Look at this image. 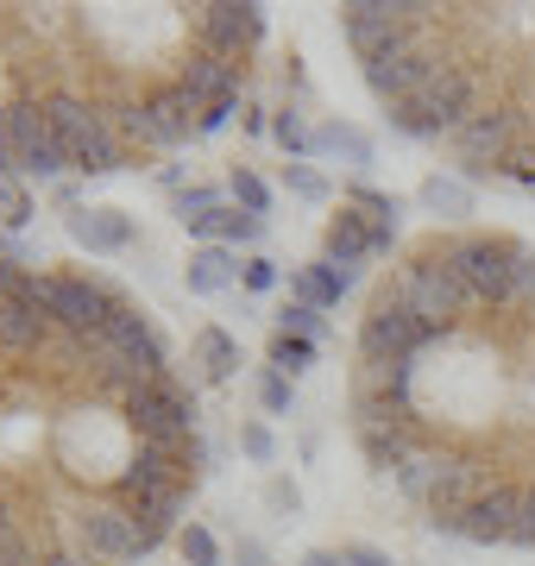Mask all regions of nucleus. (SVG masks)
<instances>
[{
	"instance_id": "f257e3e1",
	"label": "nucleus",
	"mask_w": 535,
	"mask_h": 566,
	"mask_svg": "<svg viewBox=\"0 0 535 566\" xmlns=\"http://www.w3.org/2000/svg\"><path fill=\"white\" fill-rule=\"evenodd\" d=\"M466 120H473V76L453 70V63H441V70L422 82V95L391 107V126L410 133V139H441V133L453 139Z\"/></svg>"
},
{
	"instance_id": "f03ea898",
	"label": "nucleus",
	"mask_w": 535,
	"mask_h": 566,
	"mask_svg": "<svg viewBox=\"0 0 535 566\" xmlns=\"http://www.w3.org/2000/svg\"><path fill=\"white\" fill-rule=\"evenodd\" d=\"M391 296L410 308L422 327H441V334L453 327V315H466V308H473L466 283H460V271L448 264V252H441V245H429V252H422V259H416L410 271L391 283Z\"/></svg>"
},
{
	"instance_id": "7ed1b4c3",
	"label": "nucleus",
	"mask_w": 535,
	"mask_h": 566,
	"mask_svg": "<svg viewBox=\"0 0 535 566\" xmlns=\"http://www.w3.org/2000/svg\"><path fill=\"white\" fill-rule=\"evenodd\" d=\"M441 252H448V264L460 271L466 296H473V308L511 303V271H516V259H523V245H516V240H497V233H466V240H441Z\"/></svg>"
},
{
	"instance_id": "20e7f679",
	"label": "nucleus",
	"mask_w": 535,
	"mask_h": 566,
	"mask_svg": "<svg viewBox=\"0 0 535 566\" xmlns=\"http://www.w3.org/2000/svg\"><path fill=\"white\" fill-rule=\"evenodd\" d=\"M44 114H51V126H57V139H63V151H70L76 170H88V177L120 170V139L107 133V120L88 102H76V95H44Z\"/></svg>"
},
{
	"instance_id": "39448f33",
	"label": "nucleus",
	"mask_w": 535,
	"mask_h": 566,
	"mask_svg": "<svg viewBox=\"0 0 535 566\" xmlns=\"http://www.w3.org/2000/svg\"><path fill=\"white\" fill-rule=\"evenodd\" d=\"M429 346H441V327H422L391 290H385V296L366 308V322H359V353H366V359H422Z\"/></svg>"
},
{
	"instance_id": "423d86ee",
	"label": "nucleus",
	"mask_w": 535,
	"mask_h": 566,
	"mask_svg": "<svg viewBox=\"0 0 535 566\" xmlns=\"http://www.w3.org/2000/svg\"><path fill=\"white\" fill-rule=\"evenodd\" d=\"M0 133L13 145V170H32V177H63L70 170V151H63L44 102H13L0 114Z\"/></svg>"
},
{
	"instance_id": "0eeeda50",
	"label": "nucleus",
	"mask_w": 535,
	"mask_h": 566,
	"mask_svg": "<svg viewBox=\"0 0 535 566\" xmlns=\"http://www.w3.org/2000/svg\"><path fill=\"white\" fill-rule=\"evenodd\" d=\"M114 308H120V296L102 290V283H88V277H44V315H51V327L70 334V340L102 334Z\"/></svg>"
},
{
	"instance_id": "6e6552de",
	"label": "nucleus",
	"mask_w": 535,
	"mask_h": 566,
	"mask_svg": "<svg viewBox=\"0 0 535 566\" xmlns=\"http://www.w3.org/2000/svg\"><path fill=\"white\" fill-rule=\"evenodd\" d=\"M189 416H196V403L177 385H165V378H151V385H139L126 397V422L145 434V447H183Z\"/></svg>"
},
{
	"instance_id": "1a4fd4ad",
	"label": "nucleus",
	"mask_w": 535,
	"mask_h": 566,
	"mask_svg": "<svg viewBox=\"0 0 535 566\" xmlns=\"http://www.w3.org/2000/svg\"><path fill=\"white\" fill-rule=\"evenodd\" d=\"M347 13V39L359 57H378V51H391V44L416 39V25H422V13L429 7H397V0H353V7H340Z\"/></svg>"
},
{
	"instance_id": "9d476101",
	"label": "nucleus",
	"mask_w": 535,
	"mask_h": 566,
	"mask_svg": "<svg viewBox=\"0 0 535 566\" xmlns=\"http://www.w3.org/2000/svg\"><path fill=\"white\" fill-rule=\"evenodd\" d=\"M366 63V82L385 95V102H410V95H422V82L441 70V63L429 57V44L422 39H403V44H391V51H378V57H359Z\"/></svg>"
},
{
	"instance_id": "9b49d317",
	"label": "nucleus",
	"mask_w": 535,
	"mask_h": 566,
	"mask_svg": "<svg viewBox=\"0 0 535 566\" xmlns=\"http://www.w3.org/2000/svg\"><path fill=\"white\" fill-rule=\"evenodd\" d=\"M196 32H202V51H208V57L240 63V51H246L259 32H265V7H240V0L196 7Z\"/></svg>"
},
{
	"instance_id": "f8f14e48",
	"label": "nucleus",
	"mask_w": 535,
	"mask_h": 566,
	"mask_svg": "<svg viewBox=\"0 0 535 566\" xmlns=\"http://www.w3.org/2000/svg\"><path fill=\"white\" fill-rule=\"evenodd\" d=\"M76 547H83V560H102V566L133 560V554H145L139 516L133 510H88L83 523H76Z\"/></svg>"
},
{
	"instance_id": "ddd939ff",
	"label": "nucleus",
	"mask_w": 535,
	"mask_h": 566,
	"mask_svg": "<svg viewBox=\"0 0 535 566\" xmlns=\"http://www.w3.org/2000/svg\"><path fill=\"white\" fill-rule=\"evenodd\" d=\"M516 510H523V491H516V485H497V479H492V491H485V497H473V504L460 510L453 523H441V528L466 535V542H511Z\"/></svg>"
},
{
	"instance_id": "4468645a",
	"label": "nucleus",
	"mask_w": 535,
	"mask_h": 566,
	"mask_svg": "<svg viewBox=\"0 0 535 566\" xmlns=\"http://www.w3.org/2000/svg\"><path fill=\"white\" fill-rule=\"evenodd\" d=\"M485 491H492L485 465H479V460H460V453H448V465H441V485H434V497H429V523H434V528L453 523V516L473 504V497H485Z\"/></svg>"
},
{
	"instance_id": "2eb2a0df",
	"label": "nucleus",
	"mask_w": 535,
	"mask_h": 566,
	"mask_svg": "<svg viewBox=\"0 0 535 566\" xmlns=\"http://www.w3.org/2000/svg\"><path fill=\"white\" fill-rule=\"evenodd\" d=\"M453 151H460L466 164H479V170H504V158L516 151L511 114H473V120L453 133Z\"/></svg>"
},
{
	"instance_id": "dca6fc26",
	"label": "nucleus",
	"mask_w": 535,
	"mask_h": 566,
	"mask_svg": "<svg viewBox=\"0 0 535 566\" xmlns=\"http://www.w3.org/2000/svg\"><path fill=\"white\" fill-rule=\"evenodd\" d=\"M145 114H151V133H158V145H183L189 133H202V102L189 95V88H158L151 102H145Z\"/></svg>"
},
{
	"instance_id": "f3484780",
	"label": "nucleus",
	"mask_w": 535,
	"mask_h": 566,
	"mask_svg": "<svg viewBox=\"0 0 535 566\" xmlns=\"http://www.w3.org/2000/svg\"><path fill=\"white\" fill-rule=\"evenodd\" d=\"M177 479H183V447H139L133 465L120 472V491L145 504L158 485H177Z\"/></svg>"
},
{
	"instance_id": "a211bd4d",
	"label": "nucleus",
	"mask_w": 535,
	"mask_h": 566,
	"mask_svg": "<svg viewBox=\"0 0 535 566\" xmlns=\"http://www.w3.org/2000/svg\"><path fill=\"white\" fill-rule=\"evenodd\" d=\"M107 346H120L126 359H139L145 371H158V365H165V346H158V334H151V327H145V315L139 308H114V315H107Z\"/></svg>"
},
{
	"instance_id": "6ab92c4d",
	"label": "nucleus",
	"mask_w": 535,
	"mask_h": 566,
	"mask_svg": "<svg viewBox=\"0 0 535 566\" xmlns=\"http://www.w3.org/2000/svg\"><path fill=\"white\" fill-rule=\"evenodd\" d=\"M177 88H189L196 102H227V95H240V63H227V57H189L183 63V76H177Z\"/></svg>"
},
{
	"instance_id": "aec40b11",
	"label": "nucleus",
	"mask_w": 535,
	"mask_h": 566,
	"mask_svg": "<svg viewBox=\"0 0 535 566\" xmlns=\"http://www.w3.org/2000/svg\"><path fill=\"white\" fill-rule=\"evenodd\" d=\"M70 240L88 245V252H120V245L133 240V227H126V214H114V208H76V214H70Z\"/></svg>"
},
{
	"instance_id": "412c9836",
	"label": "nucleus",
	"mask_w": 535,
	"mask_h": 566,
	"mask_svg": "<svg viewBox=\"0 0 535 566\" xmlns=\"http://www.w3.org/2000/svg\"><path fill=\"white\" fill-rule=\"evenodd\" d=\"M322 252H328V264H353V259H371V227L366 214H334L328 221V240H322Z\"/></svg>"
},
{
	"instance_id": "4be33fe9",
	"label": "nucleus",
	"mask_w": 535,
	"mask_h": 566,
	"mask_svg": "<svg viewBox=\"0 0 535 566\" xmlns=\"http://www.w3.org/2000/svg\"><path fill=\"white\" fill-rule=\"evenodd\" d=\"M44 334H51V315H44V308H20V303L0 308V353L20 359V353H32Z\"/></svg>"
},
{
	"instance_id": "5701e85b",
	"label": "nucleus",
	"mask_w": 535,
	"mask_h": 566,
	"mask_svg": "<svg viewBox=\"0 0 535 566\" xmlns=\"http://www.w3.org/2000/svg\"><path fill=\"white\" fill-rule=\"evenodd\" d=\"M441 465H448V453H441V447H416L410 460L397 465V485L410 491L416 504H429L434 485H441Z\"/></svg>"
},
{
	"instance_id": "b1692460",
	"label": "nucleus",
	"mask_w": 535,
	"mask_h": 566,
	"mask_svg": "<svg viewBox=\"0 0 535 566\" xmlns=\"http://www.w3.org/2000/svg\"><path fill=\"white\" fill-rule=\"evenodd\" d=\"M340 290H347V271H340V264H303V271H296V303L334 308Z\"/></svg>"
},
{
	"instance_id": "393cba45",
	"label": "nucleus",
	"mask_w": 535,
	"mask_h": 566,
	"mask_svg": "<svg viewBox=\"0 0 535 566\" xmlns=\"http://www.w3.org/2000/svg\"><path fill=\"white\" fill-rule=\"evenodd\" d=\"M196 365H202V378L227 385V378H233V365H240V346H233V334H221V327H202V334H196Z\"/></svg>"
},
{
	"instance_id": "a878e982",
	"label": "nucleus",
	"mask_w": 535,
	"mask_h": 566,
	"mask_svg": "<svg viewBox=\"0 0 535 566\" xmlns=\"http://www.w3.org/2000/svg\"><path fill=\"white\" fill-rule=\"evenodd\" d=\"M233 283V259H227L221 245H202V252H189V290L196 296H214Z\"/></svg>"
},
{
	"instance_id": "bb28decb",
	"label": "nucleus",
	"mask_w": 535,
	"mask_h": 566,
	"mask_svg": "<svg viewBox=\"0 0 535 566\" xmlns=\"http://www.w3.org/2000/svg\"><path fill=\"white\" fill-rule=\"evenodd\" d=\"M271 365H277V378H303L315 365V340H303V334H277L271 340Z\"/></svg>"
},
{
	"instance_id": "cd10ccee",
	"label": "nucleus",
	"mask_w": 535,
	"mask_h": 566,
	"mask_svg": "<svg viewBox=\"0 0 535 566\" xmlns=\"http://www.w3.org/2000/svg\"><path fill=\"white\" fill-rule=\"evenodd\" d=\"M315 151H340L347 164H371L366 133H353V126H322V133H315Z\"/></svg>"
},
{
	"instance_id": "c85d7f7f",
	"label": "nucleus",
	"mask_w": 535,
	"mask_h": 566,
	"mask_svg": "<svg viewBox=\"0 0 535 566\" xmlns=\"http://www.w3.org/2000/svg\"><path fill=\"white\" fill-rule=\"evenodd\" d=\"M233 202L246 208V214H265V208H271L265 177H252V170H233Z\"/></svg>"
},
{
	"instance_id": "c756f323",
	"label": "nucleus",
	"mask_w": 535,
	"mask_h": 566,
	"mask_svg": "<svg viewBox=\"0 0 535 566\" xmlns=\"http://www.w3.org/2000/svg\"><path fill=\"white\" fill-rule=\"evenodd\" d=\"M183 560L189 566H221V547H214V535H208L202 523L183 528Z\"/></svg>"
},
{
	"instance_id": "7c9ffc66",
	"label": "nucleus",
	"mask_w": 535,
	"mask_h": 566,
	"mask_svg": "<svg viewBox=\"0 0 535 566\" xmlns=\"http://www.w3.org/2000/svg\"><path fill=\"white\" fill-rule=\"evenodd\" d=\"M32 221V202H25V189L13 177H0V227H25Z\"/></svg>"
},
{
	"instance_id": "2f4dec72",
	"label": "nucleus",
	"mask_w": 535,
	"mask_h": 566,
	"mask_svg": "<svg viewBox=\"0 0 535 566\" xmlns=\"http://www.w3.org/2000/svg\"><path fill=\"white\" fill-rule=\"evenodd\" d=\"M422 202H429L434 214H466V189H460V182H441V177H434L429 189H422Z\"/></svg>"
},
{
	"instance_id": "473e14b6",
	"label": "nucleus",
	"mask_w": 535,
	"mask_h": 566,
	"mask_svg": "<svg viewBox=\"0 0 535 566\" xmlns=\"http://www.w3.org/2000/svg\"><path fill=\"white\" fill-rule=\"evenodd\" d=\"M511 303L535 308V252L529 245H523V259H516V271H511Z\"/></svg>"
},
{
	"instance_id": "72a5a7b5",
	"label": "nucleus",
	"mask_w": 535,
	"mask_h": 566,
	"mask_svg": "<svg viewBox=\"0 0 535 566\" xmlns=\"http://www.w3.org/2000/svg\"><path fill=\"white\" fill-rule=\"evenodd\" d=\"M284 334H303V340H322V308H310V303H290V308H284Z\"/></svg>"
},
{
	"instance_id": "f704fd0d",
	"label": "nucleus",
	"mask_w": 535,
	"mask_h": 566,
	"mask_svg": "<svg viewBox=\"0 0 535 566\" xmlns=\"http://www.w3.org/2000/svg\"><path fill=\"white\" fill-rule=\"evenodd\" d=\"M214 208H221V196H214V189H183V196H177V214H183V227H196L202 214H214Z\"/></svg>"
},
{
	"instance_id": "c9c22d12",
	"label": "nucleus",
	"mask_w": 535,
	"mask_h": 566,
	"mask_svg": "<svg viewBox=\"0 0 535 566\" xmlns=\"http://www.w3.org/2000/svg\"><path fill=\"white\" fill-rule=\"evenodd\" d=\"M504 177H511L516 189H535V145H516L511 158H504Z\"/></svg>"
},
{
	"instance_id": "e433bc0d",
	"label": "nucleus",
	"mask_w": 535,
	"mask_h": 566,
	"mask_svg": "<svg viewBox=\"0 0 535 566\" xmlns=\"http://www.w3.org/2000/svg\"><path fill=\"white\" fill-rule=\"evenodd\" d=\"M271 133H277V145H284V151H310V126L296 120V114H277V126H271Z\"/></svg>"
},
{
	"instance_id": "4c0bfd02",
	"label": "nucleus",
	"mask_w": 535,
	"mask_h": 566,
	"mask_svg": "<svg viewBox=\"0 0 535 566\" xmlns=\"http://www.w3.org/2000/svg\"><path fill=\"white\" fill-rule=\"evenodd\" d=\"M183 497H189V485L177 479V485H158V491H151V497H145L139 510H158V516H177V510H183Z\"/></svg>"
},
{
	"instance_id": "58836bf2",
	"label": "nucleus",
	"mask_w": 535,
	"mask_h": 566,
	"mask_svg": "<svg viewBox=\"0 0 535 566\" xmlns=\"http://www.w3.org/2000/svg\"><path fill=\"white\" fill-rule=\"evenodd\" d=\"M353 202L366 208L371 221H397V214H403V208H397V196H378V189H353Z\"/></svg>"
},
{
	"instance_id": "ea45409f",
	"label": "nucleus",
	"mask_w": 535,
	"mask_h": 566,
	"mask_svg": "<svg viewBox=\"0 0 535 566\" xmlns=\"http://www.w3.org/2000/svg\"><path fill=\"white\" fill-rule=\"evenodd\" d=\"M516 547H535V485L523 491V510H516V528H511Z\"/></svg>"
},
{
	"instance_id": "a19ab883",
	"label": "nucleus",
	"mask_w": 535,
	"mask_h": 566,
	"mask_svg": "<svg viewBox=\"0 0 535 566\" xmlns=\"http://www.w3.org/2000/svg\"><path fill=\"white\" fill-rule=\"evenodd\" d=\"M290 189H296V196H310V202H322V196H328V182L315 177L310 164H290Z\"/></svg>"
},
{
	"instance_id": "79ce46f5",
	"label": "nucleus",
	"mask_w": 535,
	"mask_h": 566,
	"mask_svg": "<svg viewBox=\"0 0 535 566\" xmlns=\"http://www.w3.org/2000/svg\"><path fill=\"white\" fill-rule=\"evenodd\" d=\"M259 403H265L271 416H284V409H290V378H277V371H271L265 385H259Z\"/></svg>"
},
{
	"instance_id": "37998d69",
	"label": "nucleus",
	"mask_w": 535,
	"mask_h": 566,
	"mask_svg": "<svg viewBox=\"0 0 535 566\" xmlns=\"http://www.w3.org/2000/svg\"><path fill=\"white\" fill-rule=\"evenodd\" d=\"M133 516H139V542H145V547H158V542H165L170 516H158V510H133Z\"/></svg>"
},
{
	"instance_id": "c03bdc74",
	"label": "nucleus",
	"mask_w": 535,
	"mask_h": 566,
	"mask_svg": "<svg viewBox=\"0 0 535 566\" xmlns=\"http://www.w3.org/2000/svg\"><path fill=\"white\" fill-rule=\"evenodd\" d=\"M240 441H246L252 460H271V453H277V441H271V428H265V422H252L246 434H240Z\"/></svg>"
},
{
	"instance_id": "a18cd8bd",
	"label": "nucleus",
	"mask_w": 535,
	"mask_h": 566,
	"mask_svg": "<svg viewBox=\"0 0 535 566\" xmlns=\"http://www.w3.org/2000/svg\"><path fill=\"white\" fill-rule=\"evenodd\" d=\"M233 107H240V95H227V102H208V107H202V133H221V126L233 120Z\"/></svg>"
},
{
	"instance_id": "49530a36",
	"label": "nucleus",
	"mask_w": 535,
	"mask_h": 566,
	"mask_svg": "<svg viewBox=\"0 0 535 566\" xmlns=\"http://www.w3.org/2000/svg\"><path fill=\"white\" fill-rule=\"evenodd\" d=\"M271 283H277V264H271V259H252V264H246V290H271Z\"/></svg>"
},
{
	"instance_id": "de8ad7c7",
	"label": "nucleus",
	"mask_w": 535,
	"mask_h": 566,
	"mask_svg": "<svg viewBox=\"0 0 535 566\" xmlns=\"http://www.w3.org/2000/svg\"><path fill=\"white\" fill-rule=\"evenodd\" d=\"M391 240H397V221H371V259L391 252Z\"/></svg>"
},
{
	"instance_id": "09e8293b",
	"label": "nucleus",
	"mask_w": 535,
	"mask_h": 566,
	"mask_svg": "<svg viewBox=\"0 0 535 566\" xmlns=\"http://www.w3.org/2000/svg\"><path fill=\"white\" fill-rule=\"evenodd\" d=\"M347 566H391L385 554H371V547H347Z\"/></svg>"
},
{
	"instance_id": "8fccbe9b",
	"label": "nucleus",
	"mask_w": 535,
	"mask_h": 566,
	"mask_svg": "<svg viewBox=\"0 0 535 566\" xmlns=\"http://www.w3.org/2000/svg\"><path fill=\"white\" fill-rule=\"evenodd\" d=\"M0 177H13V145H7V133H0Z\"/></svg>"
},
{
	"instance_id": "3c124183",
	"label": "nucleus",
	"mask_w": 535,
	"mask_h": 566,
	"mask_svg": "<svg viewBox=\"0 0 535 566\" xmlns=\"http://www.w3.org/2000/svg\"><path fill=\"white\" fill-rule=\"evenodd\" d=\"M303 566H347V554H310Z\"/></svg>"
},
{
	"instance_id": "603ef678",
	"label": "nucleus",
	"mask_w": 535,
	"mask_h": 566,
	"mask_svg": "<svg viewBox=\"0 0 535 566\" xmlns=\"http://www.w3.org/2000/svg\"><path fill=\"white\" fill-rule=\"evenodd\" d=\"M39 566H88L83 554H51V560H39Z\"/></svg>"
},
{
	"instance_id": "864d4df0",
	"label": "nucleus",
	"mask_w": 535,
	"mask_h": 566,
	"mask_svg": "<svg viewBox=\"0 0 535 566\" xmlns=\"http://www.w3.org/2000/svg\"><path fill=\"white\" fill-rule=\"evenodd\" d=\"M240 566H265V554L259 547H240Z\"/></svg>"
}]
</instances>
